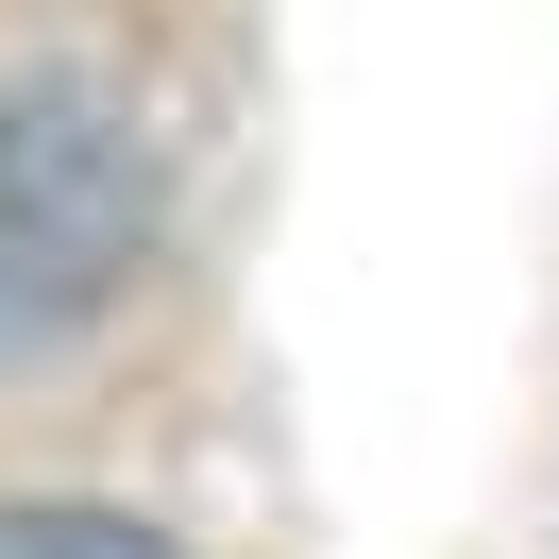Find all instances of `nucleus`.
I'll return each instance as SVG.
<instances>
[{"instance_id": "nucleus-1", "label": "nucleus", "mask_w": 559, "mask_h": 559, "mask_svg": "<svg viewBox=\"0 0 559 559\" xmlns=\"http://www.w3.org/2000/svg\"><path fill=\"white\" fill-rule=\"evenodd\" d=\"M136 254V136L85 103L0 119V340H51L85 322Z\"/></svg>"}, {"instance_id": "nucleus-2", "label": "nucleus", "mask_w": 559, "mask_h": 559, "mask_svg": "<svg viewBox=\"0 0 559 559\" xmlns=\"http://www.w3.org/2000/svg\"><path fill=\"white\" fill-rule=\"evenodd\" d=\"M0 559H170V543L119 509H0Z\"/></svg>"}]
</instances>
